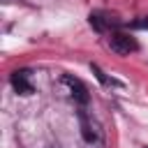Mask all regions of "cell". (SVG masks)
Instances as JSON below:
<instances>
[{"label": "cell", "mask_w": 148, "mask_h": 148, "mask_svg": "<svg viewBox=\"0 0 148 148\" xmlns=\"http://www.w3.org/2000/svg\"><path fill=\"white\" fill-rule=\"evenodd\" d=\"M79 123H81V136H83V143L88 148H102L104 146V134L99 130V125L86 113V109L79 111Z\"/></svg>", "instance_id": "cell-1"}, {"label": "cell", "mask_w": 148, "mask_h": 148, "mask_svg": "<svg viewBox=\"0 0 148 148\" xmlns=\"http://www.w3.org/2000/svg\"><path fill=\"white\" fill-rule=\"evenodd\" d=\"M90 23H92L95 30H99V32L120 25V21H118L116 16H111V14H106V12H92V14H90Z\"/></svg>", "instance_id": "cell-5"}, {"label": "cell", "mask_w": 148, "mask_h": 148, "mask_svg": "<svg viewBox=\"0 0 148 148\" xmlns=\"http://www.w3.org/2000/svg\"><path fill=\"white\" fill-rule=\"evenodd\" d=\"M62 83L67 86V90H69V95L74 97V102H79V104H88V88L79 81V79H74V76H69V74H65L62 76Z\"/></svg>", "instance_id": "cell-3"}, {"label": "cell", "mask_w": 148, "mask_h": 148, "mask_svg": "<svg viewBox=\"0 0 148 148\" xmlns=\"http://www.w3.org/2000/svg\"><path fill=\"white\" fill-rule=\"evenodd\" d=\"M12 88L18 92V95H30L35 88L30 83V72L28 69H16L12 74Z\"/></svg>", "instance_id": "cell-4"}, {"label": "cell", "mask_w": 148, "mask_h": 148, "mask_svg": "<svg viewBox=\"0 0 148 148\" xmlns=\"http://www.w3.org/2000/svg\"><path fill=\"white\" fill-rule=\"evenodd\" d=\"M134 25H136V28H146V30H148V16H143V18H139V21H136Z\"/></svg>", "instance_id": "cell-6"}, {"label": "cell", "mask_w": 148, "mask_h": 148, "mask_svg": "<svg viewBox=\"0 0 148 148\" xmlns=\"http://www.w3.org/2000/svg\"><path fill=\"white\" fill-rule=\"evenodd\" d=\"M109 46H111V51H116L118 56H130V53H134V51L139 49L136 39L130 37V35H125V32H113L111 39H109Z\"/></svg>", "instance_id": "cell-2"}]
</instances>
